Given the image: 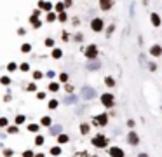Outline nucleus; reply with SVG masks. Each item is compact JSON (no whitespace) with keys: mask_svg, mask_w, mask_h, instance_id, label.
<instances>
[{"mask_svg":"<svg viewBox=\"0 0 162 157\" xmlns=\"http://www.w3.org/2000/svg\"><path fill=\"white\" fill-rule=\"evenodd\" d=\"M49 91H51V93H58V91H59V84H58V82H51V84H49Z\"/></svg>","mask_w":162,"mask_h":157,"instance_id":"obj_17","label":"nucleus"},{"mask_svg":"<svg viewBox=\"0 0 162 157\" xmlns=\"http://www.w3.org/2000/svg\"><path fill=\"white\" fill-rule=\"evenodd\" d=\"M150 19H152V24H153V26H161V18H159V14H157V12H152Z\"/></svg>","mask_w":162,"mask_h":157,"instance_id":"obj_13","label":"nucleus"},{"mask_svg":"<svg viewBox=\"0 0 162 157\" xmlns=\"http://www.w3.org/2000/svg\"><path fill=\"white\" fill-rule=\"evenodd\" d=\"M51 124H53V119L49 117V115H44V117L40 119V126H45V127H51Z\"/></svg>","mask_w":162,"mask_h":157,"instance_id":"obj_11","label":"nucleus"},{"mask_svg":"<svg viewBox=\"0 0 162 157\" xmlns=\"http://www.w3.org/2000/svg\"><path fill=\"white\" fill-rule=\"evenodd\" d=\"M87 68H89V70H98V68H99V61H96V59L91 61L89 65H87Z\"/></svg>","mask_w":162,"mask_h":157,"instance_id":"obj_19","label":"nucleus"},{"mask_svg":"<svg viewBox=\"0 0 162 157\" xmlns=\"http://www.w3.org/2000/svg\"><path fill=\"white\" fill-rule=\"evenodd\" d=\"M82 96L86 99H92L94 96H96V91L92 89V87H89V86H86L84 89H82Z\"/></svg>","mask_w":162,"mask_h":157,"instance_id":"obj_6","label":"nucleus"},{"mask_svg":"<svg viewBox=\"0 0 162 157\" xmlns=\"http://www.w3.org/2000/svg\"><path fill=\"white\" fill-rule=\"evenodd\" d=\"M19 70H21V72H30V65H28V63H21V65H19Z\"/></svg>","mask_w":162,"mask_h":157,"instance_id":"obj_28","label":"nucleus"},{"mask_svg":"<svg viewBox=\"0 0 162 157\" xmlns=\"http://www.w3.org/2000/svg\"><path fill=\"white\" fill-rule=\"evenodd\" d=\"M65 101H66V103L70 105V103H75V101H77V98H75V96H70V98H66Z\"/></svg>","mask_w":162,"mask_h":157,"instance_id":"obj_41","label":"nucleus"},{"mask_svg":"<svg viewBox=\"0 0 162 157\" xmlns=\"http://www.w3.org/2000/svg\"><path fill=\"white\" fill-rule=\"evenodd\" d=\"M54 5L51 2H38V9H42V11H47V12H51V9H53Z\"/></svg>","mask_w":162,"mask_h":157,"instance_id":"obj_10","label":"nucleus"},{"mask_svg":"<svg viewBox=\"0 0 162 157\" xmlns=\"http://www.w3.org/2000/svg\"><path fill=\"white\" fill-rule=\"evenodd\" d=\"M86 58L91 59V61H94V59L98 58V45H94V44H91L86 47Z\"/></svg>","mask_w":162,"mask_h":157,"instance_id":"obj_2","label":"nucleus"},{"mask_svg":"<svg viewBox=\"0 0 162 157\" xmlns=\"http://www.w3.org/2000/svg\"><path fill=\"white\" fill-rule=\"evenodd\" d=\"M44 44H45L47 47H53V45H54V40L53 39H45V42H44Z\"/></svg>","mask_w":162,"mask_h":157,"instance_id":"obj_40","label":"nucleus"},{"mask_svg":"<svg viewBox=\"0 0 162 157\" xmlns=\"http://www.w3.org/2000/svg\"><path fill=\"white\" fill-rule=\"evenodd\" d=\"M103 26H105V23H103L101 18H94V19L91 21V28H92V32H101Z\"/></svg>","mask_w":162,"mask_h":157,"instance_id":"obj_4","label":"nucleus"},{"mask_svg":"<svg viewBox=\"0 0 162 157\" xmlns=\"http://www.w3.org/2000/svg\"><path fill=\"white\" fill-rule=\"evenodd\" d=\"M101 103H103V107H107V108H112V107L115 105V98H113V94H110V93H105V94H101Z\"/></svg>","mask_w":162,"mask_h":157,"instance_id":"obj_3","label":"nucleus"},{"mask_svg":"<svg viewBox=\"0 0 162 157\" xmlns=\"http://www.w3.org/2000/svg\"><path fill=\"white\" fill-rule=\"evenodd\" d=\"M42 77H44V73H42L40 70H37V72H33V78H35V80H40Z\"/></svg>","mask_w":162,"mask_h":157,"instance_id":"obj_32","label":"nucleus"},{"mask_svg":"<svg viewBox=\"0 0 162 157\" xmlns=\"http://www.w3.org/2000/svg\"><path fill=\"white\" fill-rule=\"evenodd\" d=\"M127 143H129V145H138V143H140V138H138V135H136L134 131H131V133L127 135Z\"/></svg>","mask_w":162,"mask_h":157,"instance_id":"obj_8","label":"nucleus"},{"mask_svg":"<svg viewBox=\"0 0 162 157\" xmlns=\"http://www.w3.org/2000/svg\"><path fill=\"white\" fill-rule=\"evenodd\" d=\"M19 66L16 65V63H9V65H7V70H9V72H16Z\"/></svg>","mask_w":162,"mask_h":157,"instance_id":"obj_30","label":"nucleus"},{"mask_svg":"<svg viewBox=\"0 0 162 157\" xmlns=\"http://www.w3.org/2000/svg\"><path fill=\"white\" fill-rule=\"evenodd\" d=\"M51 133L59 136V135H61V126H54V127H51Z\"/></svg>","mask_w":162,"mask_h":157,"instance_id":"obj_27","label":"nucleus"},{"mask_svg":"<svg viewBox=\"0 0 162 157\" xmlns=\"http://www.w3.org/2000/svg\"><path fill=\"white\" fill-rule=\"evenodd\" d=\"M56 18H58V16H56V12H49L45 19H47V23H53V21H56Z\"/></svg>","mask_w":162,"mask_h":157,"instance_id":"obj_26","label":"nucleus"},{"mask_svg":"<svg viewBox=\"0 0 162 157\" xmlns=\"http://www.w3.org/2000/svg\"><path fill=\"white\" fill-rule=\"evenodd\" d=\"M35 157H45L44 154H35Z\"/></svg>","mask_w":162,"mask_h":157,"instance_id":"obj_50","label":"nucleus"},{"mask_svg":"<svg viewBox=\"0 0 162 157\" xmlns=\"http://www.w3.org/2000/svg\"><path fill=\"white\" fill-rule=\"evenodd\" d=\"M140 157H148V156H146V154H140Z\"/></svg>","mask_w":162,"mask_h":157,"instance_id":"obj_51","label":"nucleus"},{"mask_svg":"<svg viewBox=\"0 0 162 157\" xmlns=\"http://www.w3.org/2000/svg\"><path fill=\"white\" fill-rule=\"evenodd\" d=\"M59 80L61 82H68V73H61L59 75Z\"/></svg>","mask_w":162,"mask_h":157,"instance_id":"obj_39","label":"nucleus"},{"mask_svg":"<svg viewBox=\"0 0 162 157\" xmlns=\"http://www.w3.org/2000/svg\"><path fill=\"white\" fill-rule=\"evenodd\" d=\"M58 105H59V103H58V99H51V101H49V108H51V110L58 108Z\"/></svg>","mask_w":162,"mask_h":157,"instance_id":"obj_31","label":"nucleus"},{"mask_svg":"<svg viewBox=\"0 0 162 157\" xmlns=\"http://www.w3.org/2000/svg\"><path fill=\"white\" fill-rule=\"evenodd\" d=\"M75 40H77V42H80V40H82V35H80V33H78V35H75Z\"/></svg>","mask_w":162,"mask_h":157,"instance_id":"obj_49","label":"nucleus"},{"mask_svg":"<svg viewBox=\"0 0 162 157\" xmlns=\"http://www.w3.org/2000/svg\"><path fill=\"white\" fill-rule=\"evenodd\" d=\"M59 154H61V148H59V147H53V148H51V156H59Z\"/></svg>","mask_w":162,"mask_h":157,"instance_id":"obj_29","label":"nucleus"},{"mask_svg":"<svg viewBox=\"0 0 162 157\" xmlns=\"http://www.w3.org/2000/svg\"><path fill=\"white\" fill-rule=\"evenodd\" d=\"M54 9L61 14V12H65V4L63 2H58V4H54Z\"/></svg>","mask_w":162,"mask_h":157,"instance_id":"obj_16","label":"nucleus"},{"mask_svg":"<svg viewBox=\"0 0 162 157\" xmlns=\"http://www.w3.org/2000/svg\"><path fill=\"white\" fill-rule=\"evenodd\" d=\"M24 120H26V117H24V115H18V117H16V120H14V122H16V126H18V124H23V122H24Z\"/></svg>","mask_w":162,"mask_h":157,"instance_id":"obj_34","label":"nucleus"},{"mask_svg":"<svg viewBox=\"0 0 162 157\" xmlns=\"http://www.w3.org/2000/svg\"><path fill=\"white\" fill-rule=\"evenodd\" d=\"M18 131H19L18 126H9V127H7V133H9V135H18Z\"/></svg>","mask_w":162,"mask_h":157,"instance_id":"obj_21","label":"nucleus"},{"mask_svg":"<svg viewBox=\"0 0 162 157\" xmlns=\"http://www.w3.org/2000/svg\"><path fill=\"white\" fill-rule=\"evenodd\" d=\"M32 51V44H23L21 45V53H30Z\"/></svg>","mask_w":162,"mask_h":157,"instance_id":"obj_25","label":"nucleus"},{"mask_svg":"<svg viewBox=\"0 0 162 157\" xmlns=\"http://www.w3.org/2000/svg\"><path fill=\"white\" fill-rule=\"evenodd\" d=\"M92 145L98 147V148H105L108 145V138L105 135H96V136L92 138Z\"/></svg>","mask_w":162,"mask_h":157,"instance_id":"obj_1","label":"nucleus"},{"mask_svg":"<svg viewBox=\"0 0 162 157\" xmlns=\"http://www.w3.org/2000/svg\"><path fill=\"white\" fill-rule=\"evenodd\" d=\"M28 91H37V86L32 82V84H28Z\"/></svg>","mask_w":162,"mask_h":157,"instance_id":"obj_42","label":"nucleus"},{"mask_svg":"<svg viewBox=\"0 0 162 157\" xmlns=\"http://www.w3.org/2000/svg\"><path fill=\"white\" fill-rule=\"evenodd\" d=\"M66 141H68V136H66V135L61 133V135L58 136V143H59V145H63V143H66Z\"/></svg>","mask_w":162,"mask_h":157,"instance_id":"obj_22","label":"nucleus"},{"mask_svg":"<svg viewBox=\"0 0 162 157\" xmlns=\"http://www.w3.org/2000/svg\"><path fill=\"white\" fill-rule=\"evenodd\" d=\"M99 7H101L103 11H108V9L113 7V2H110V0H101V2H99Z\"/></svg>","mask_w":162,"mask_h":157,"instance_id":"obj_12","label":"nucleus"},{"mask_svg":"<svg viewBox=\"0 0 162 157\" xmlns=\"http://www.w3.org/2000/svg\"><path fill=\"white\" fill-rule=\"evenodd\" d=\"M58 19L61 21V23H65V21L68 19V16H66V12H61V14H58Z\"/></svg>","mask_w":162,"mask_h":157,"instance_id":"obj_33","label":"nucleus"},{"mask_svg":"<svg viewBox=\"0 0 162 157\" xmlns=\"http://www.w3.org/2000/svg\"><path fill=\"white\" fill-rule=\"evenodd\" d=\"M12 154H14V152H12L11 148H5V150H4V157H12Z\"/></svg>","mask_w":162,"mask_h":157,"instance_id":"obj_38","label":"nucleus"},{"mask_svg":"<svg viewBox=\"0 0 162 157\" xmlns=\"http://www.w3.org/2000/svg\"><path fill=\"white\" fill-rule=\"evenodd\" d=\"M0 82H2V86H9V84H11V78L9 77H2L0 78Z\"/></svg>","mask_w":162,"mask_h":157,"instance_id":"obj_37","label":"nucleus"},{"mask_svg":"<svg viewBox=\"0 0 162 157\" xmlns=\"http://www.w3.org/2000/svg\"><path fill=\"white\" fill-rule=\"evenodd\" d=\"M127 126H129V127H134V120H132V119H129V120H127Z\"/></svg>","mask_w":162,"mask_h":157,"instance_id":"obj_48","label":"nucleus"},{"mask_svg":"<svg viewBox=\"0 0 162 157\" xmlns=\"http://www.w3.org/2000/svg\"><path fill=\"white\" fill-rule=\"evenodd\" d=\"M28 21L33 24V28H40V26H42V21H38L37 18H32V16H30V19H28Z\"/></svg>","mask_w":162,"mask_h":157,"instance_id":"obj_15","label":"nucleus"},{"mask_svg":"<svg viewBox=\"0 0 162 157\" xmlns=\"http://www.w3.org/2000/svg\"><path fill=\"white\" fill-rule=\"evenodd\" d=\"M65 89H66L68 93H73V86H72V84H66V86H65Z\"/></svg>","mask_w":162,"mask_h":157,"instance_id":"obj_43","label":"nucleus"},{"mask_svg":"<svg viewBox=\"0 0 162 157\" xmlns=\"http://www.w3.org/2000/svg\"><path fill=\"white\" fill-rule=\"evenodd\" d=\"M44 141H45V138H44V136H40V135H37V136H35V145L40 147V145H44Z\"/></svg>","mask_w":162,"mask_h":157,"instance_id":"obj_24","label":"nucleus"},{"mask_svg":"<svg viewBox=\"0 0 162 157\" xmlns=\"http://www.w3.org/2000/svg\"><path fill=\"white\" fill-rule=\"evenodd\" d=\"M150 54H152V56H155V58L162 56V47H161V45H157V44H155V45H152V47H150Z\"/></svg>","mask_w":162,"mask_h":157,"instance_id":"obj_9","label":"nucleus"},{"mask_svg":"<svg viewBox=\"0 0 162 157\" xmlns=\"http://www.w3.org/2000/svg\"><path fill=\"white\" fill-rule=\"evenodd\" d=\"M148 66H150V72H155V70H157V66H155V63H150Z\"/></svg>","mask_w":162,"mask_h":157,"instance_id":"obj_45","label":"nucleus"},{"mask_svg":"<svg viewBox=\"0 0 162 157\" xmlns=\"http://www.w3.org/2000/svg\"><path fill=\"white\" fill-rule=\"evenodd\" d=\"M38 16H40V11H33V14H32V18H37V19H38Z\"/></svg>","mask_w":162,"mask_h":157,"instance_id":"obj_47","label":"nucleus"},{"mask_svg":"<svg viewBox=\"0 0 162 157\" xmlns=\"http://www.w3.org/2000/svg\"><path fill=\"white\" fill-rule=\"evenodd\" d=\"M51 56H53L54 59H59V58H61V56H63V51L56 47V49H53V54H51Z\"/></svg>","mask_w":162,"mask_h":157,"instance_id":"obj_14","label":"nucleus"},{"mask_svg":"<svg viewBox=\"0 0 162 157\" xmlns=\"http://www.w3.org/2000/svg\"><path fill=\"white\" fill-rule=\"evenodd\" d=\"M105 84H107L108 87H113V86H115V80H113V77H105Z\"/></svg>","mask_w":162,"mask_h":157,"instance_id":"obj_23","label":"nucleus"},{"mask_svg":"<svg viewBox=\"0 0 162 157\" xmlns=\"http://www.w3.org/2000/svg\"><path fill=\"white\" fill-rule=\"evenodd\" d=\"M108 154H110V157H124V150L120 147H112L108 150Z\"/></svg>","mask_w":162,"mask_h":157,"instance_id":"obj_7","label":"nucleus"},{"mask_svg":"<svg viewBox=\"0 0 162 157\" xmlns=\"http://www.w3.org/2000/svg\"><path fill=\"white\" fill-rule=\"evenodd\" d=\"M113 30H115V26H113V24H112V26H110V28H108V32H107V35H108V37H110V35H112V32H113Z\"/></svg>","mask_w":162,"mask_h":157,"instance_id":"obj_46","label":"nucleus"},{"mask_svg":"<svg viewBox=\"0 0 162 157\" xmlns=\"http://www.w3.org/2000/svg\"><path fill=\"white\" fill-rule=\"evenodd\" d=\"M23 157H35V152L33 150H24L23 152Z\"/></svg>","mask_w":162,"mask_h":157,"instance_id":"obj_35","label":"nucleus"},{"mask_svg":"<svg viewBox=\"0 0 162 157\" xmlns=\"http://www.w3.org/2000/svg\"><path fill=\"white\" fill-rule=\"evenodd\" d=\"M89 129H91L89 124H86V122H84V124H80V133H82V135H87V133H89Z\"/></svg>","mask_w":162,"mask_h":157,"instance_id":"obj_18","label":"nucleus"},{"mask_svg":"<svg viewBox=\"0 0 162 157\" xmlns=\"http://www.w3.org/2000/svg\"><path fill=\"white\" fill-rule=\"evenodd\" d=\"M92 122H94L96 126H107L108 124V115L107 114H99V115H96V117L92 119Z\"/></svg>","mask_w":162,"mask_h":157,"instance_id":"obj_5","label":"nucleus"},{"mask_svg":"<svg viewBox=\"0 0 162 157\" xmlns=\"http://www.w3.org/2000/svg\"><path fill=\"white\" fill-rule=\"evenodd\" d=\"M44 98H45V93H42V91L37 93V99H44Z\"/></svg>","mask_w":162,"mask_h":157,"instance_id":"obj_44","label":"nucleus"},{"mask_svg":"<svg viewBox=\"0 0 162 157\" xmlns=\"http://www.w3.org/2000/svg\"><path fill=\"white\" fill-rule=\"evenodd\" d=\"M7 124H9V120L5 117H0V127H7Z\"/></svg>","mask_w":162,"mask_h":157,"instance_id":"obj_36","label":"nucleus"},{"mask_svg":"<svg viewBox=\"0 0 162 157\" xmlns=\"http://www.w3.org/2000/svg\"><path fill=\"white\" fill-rule=\"evenodd\" d=\"M38 127H40L38 124H28V126H26V129H28L30 133H37V131H38Z\"/></svg>","mask_w":162,"mask_h":157,"instance_id":"obj_20","label":"nucleus"}]
</instances>
